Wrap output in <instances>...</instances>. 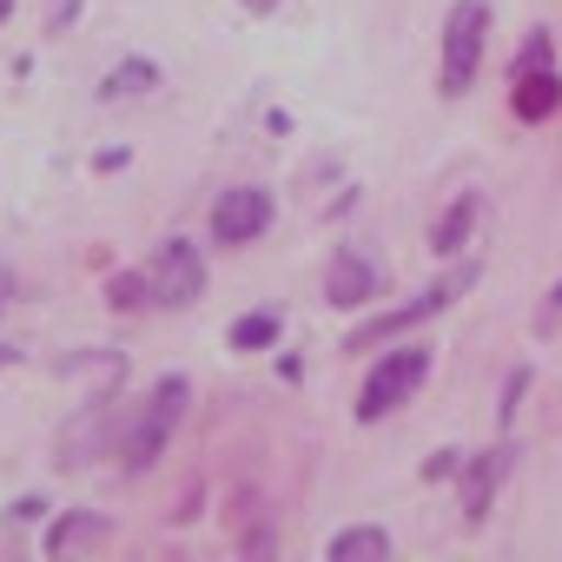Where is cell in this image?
I'll list each match as a JSON object with an SVG mask.
<instances>
[{"instance_id":"6da1fadb","label":"cell","mask_w":562,"mask_h":562,"mask_svg":"<svg viewBox=\"0 0 562 562\" xmlns=\"http://www.w3.org/2000/svg\"><path fill=\"white\" fill-rule=\"evenodd\" d=\"M424 378H430V351H424V345H397V351H384V358L371 364L364 391H358V417H364V424L391 417L397 404H411V397H417V384H424Z\"/></svg>"},{"instance_id":"7a4b0ae2","label":"cell","mask_w":562,"mask_h":562,"mask_svg":"<svg viewBox=\"0 0 562 562\" xmlns=\"http://www.w3.org/2000/svg\"><path fill=\"white\" fill-rule=\"evenodd\" d=\"M483 34H490V8L483 0H457L443 21V100H463L476 67H483Z\"/></svg>"},{"instance_id":"3957f363","label":"cell","mask_w":562,"mask_h":562,"mask_svg":"<svg viewBox=\"0 0 562 562\" xmlns=\"http://www.w3.org/2000/svg\"><path fill=\"white\" fill-rule=\"evenodd\" d=\"M186 397H192V384H186V378H159V384H153V397H146L139 424H133V430H126V443H120L126 470H146V463H153V457L166 450L172 424L186 417Z\"/></svg>"},{"instance_id":"277c9868","label":"cell","mask_w":562,"mask_h":562,"mask_svg":"<svg viewBox=\"0 0 562 562\" xmlns=\"http://www.w3.org/2000/svg\"><path fill=\"white\" fill-rule=\"evenodd\" d=\"M509 106H516L522 120H549V113L562 106V80H555V67H549V34H529V47H522V60H516Z\"/></svg>"},{"instance_id":"5b68a950","label":"cell","mask_w":562,"mask_h":562,"mask_svg":"<svg viewBox=\"0 0 562 562\" xmlns=\"http://www.w3.org/2000/svg\"><path fill=\"white\" fill-rule=\"evenodd\" d=\"M470 278L476 271H450V278H437V285L417 299V305H404V312H384V318H371V325H358L351 338H345V351H371V345H384V338H397V331H411L417 318H437L457 292H470Z\"/></svg>"},{"instance_id":"8992f818","label":"cell","mask_w":562,"mask_h":562,"mask_svg":"<svg viewBox=\"0 0 562 562\" xmlns=\"http://www.w3.org/2000/svg\"><path fill=\"white\" fill-rule=\"evenodd\" d=\"M146 278H153V299L159 305H192L205 292V258H199L192 238H166L159 258L146 265Z\"/></svg>"},{"instance_id":"52a82bcc","label":"cell","mask_w":562,"mask_h":562,"mask_svg":"<svg viewBox=\"0 0 562 562\" xmlns=\"http://www.w3.org/2000/svg\"><path fill=\"white\" fill-rule=\"evenodd\" d=\"M265 225H271V192H258V186L218 192V205H212V238L218 245H251Z\"/></svg>"},{"instance_id":"ba28073f","label":"cell","mask_w":562,"mask_h":562,"mask_svg":"<svg viewBox=\"0 0 562 562\" xmlns=\"http://www.w3.org/2000/svg\"><path fill=\"white\" fill-rule=\"evenodd\" d=\"M325 299L345 305V312H351V305H371V299H378V271H371L358 251H338V258H331V278H325Z\"/></svg>"},{"instance_id":"9c48e42d","label":"cell","mask_w":562,"mask_h":562,"mask_svg":"<svg viewBox=\"0 0 562 562\" xmlns=\"http://www.w3.org/2000/svg\"><path fill=\"white\" fill-rule=\"evenodd\" d=\"M503 476H509V450H483V457H470V470H463V516H470V522L490 516V496H496Z\"/></svg>"},{"instance_id":"30bf717a","label":"cell","mask_w":562,"mask_h":562,"mask_svg":"<svg viewBox=\"0 0 562 562\" xmlns=\"http://www.w3.org/2000/svg\"><path fill=\"white\" fill-rule=\"evenodd\" d=\"M476 218H483V199H476V192H463V199H457V205L437 218L430 245H437L443 258H450V251H463V245H470V232H476Z\"/></svg>"},{"instance_id":"8fae6325","label":"cell","mask_w":562,"mask_h":562,"mask_svg":"<svg viewBox=\"0 0 562 562\" xmlns=\"http://www.w3.org/2000/svg\"><path fill=\"white\" fill-rule=\"evenodd\" d=\"M93 542H106V522L100 516H60L47 529V555H74V549H93Z\"/></svg>"},{"instance_id":"7c38bea8","label":"cell","mask_w":562,"mask_h":562,"mask_svg":"<svg viewBox=\"0 0 562 562\" xmlns=\"http://www.w3.org/2000/svg\"><path fill=\"white\" fill-rule=\"evenodd\" d=\"M331 562H358V555H391V536L384 529H345V536H331V549H325Z\"/></svg>"},{"instance_id":"4fadbf2b","label":"cell","mask_w":562,"mask_h":562,"mask_svg":"<svg viewBox=\"0 0 562 562\" xmlns=\"http://www.w3.org/2000/svg\"><path fill=\"white\" fill-rule=\"evenodd\" d=\"M265 345H278V312H245L232 325V351H265Z\"/></svg>"},{"instance_id":"5bb4252c","label":"cell","mask_w":562,"mask_h":562,"mask_svg":"<svg viewBox=\"0 0 562 562\" xmlns=\"http://www.w3.org/2000/svg\"><path fill=\"white\" fill-rule=\"evenodd\" d=\"M146 87H159V67H146V60H126V67H113L106 74V100H126V93H146Z\"/></svg>"},{"instance_id":"9a60e30c","label":"cell","mask_w":562,"mask_h":562,"mask_svg":"<svg viewBox=\"0 0 562 562\" xmlns=\"http://www.w3.org/2000/svg\"><path fill=\"white\" fill-rule=\"evenodd\" d=\"M146 292H153V278H146V271H126V278H113V305H120V312L146 305Z\"/></svg>"},{"instance_id":"2e32d148","label":"cell","mask_w":562,"mask_h":562,"mask_svg":"<svg viewBox=\"0 0 562 562\" xmlns=\"http://www.w3.org/2000/svg\"><path fill=\"white\" fill-rule=\"evenodd\" d=\"M8 299H14V278H8V271H0V312H8Z\"/></svg>"},{"instance_id":"e0dca14e","label":"cell","mask_w":562,"mask_h":562,"mask_svg":"<svg viewBox=\"0 0 562 562\" xmlns=\"http://www.w3.org/2000/svg\"><path fill=\"white\" fill-rule=\"evenodd\" d=\"M238 8H251V14H271V8H278V0H238Z\"/></svg>"},{"instance_id":"ac0fdd59","label":"cell","mask_w":562,"mask_h":562,"mask_svg":"<svg viewBox=\"0 0 562 562\" xmlns=\"http://www.w3.org/2000/svg\"><path fill=\"white\" fill-rule=\"evenodd\" d=\"M8 14H14V0H0V21H8Z\"/></svg>"},{"instance_id":"d6986e66","label":"cell","mask_w":562,"mask_h":562,"mask_svg":"<svg viewBox=\"0 0 562 562\" xmlns=\"http://www.w3.org/2000/svg\"><path fill=\"white\" fill-rule=\"evenodd\" d=\"M549 305H555V312H562V285H555V299H549Z\"/></svg>"}]
</instances>
